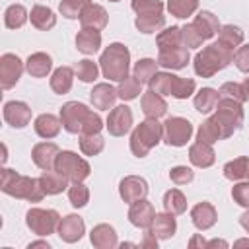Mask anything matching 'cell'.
<instances>
[{
	"mask_svg": "<svg viewBox=\"0 0 249 249\" xmlns=\"http://www.w3.org/2000/svg\"><path fill=\"white\" fill-rule=\"evenodd\" d=\"M198 8V0H167V10L173 18H189L196 12Z\"/></svg>",
	"mask_w": 249,
	"mask_h": 249,
	"instance_id": "cell-44",
	"label": "cell"
},
{
	"mask_svg": "<svg viewBox=\"0 0 249 249\" xmlns=\"http://www.w3.org/2000/svg\"><path fill=\"white\" fill-rule=\"evenodd\" d=\"M25 224L35 235L47 237L58 230L60 214L53 208H29L25 212Z\"/></svg>",
	"mask_w": 249,
	"mask_h": 249,
	"instance_id": "cell-9",
	"label": "cell"
},
{
	"mask_svg": "<svg viewBox=\"0 0 249 249\" xmlns=\"http://www.w3.org/2000/svg\"><path fill=\"white\" fill-rule=\"evenodd\" d=\"M218 101H220V93H218V89H214V88H200L198 93H196L195 99H193L195 109H196L198 113H202V115L214 111L216 105H218Z\"/></svg>",
	"mask_w": 249,
	"mask_h": 249,
	"instance_id": "cell-35",
	"label": "cell"
},
{
	"mask_svg": "<svg viewBox=\"0 0 249 249\" xmlns=\"http://www.w3.org/2000/svg\"><path fill=\"white\" fill-rule=\"evenodd\" d=\"M233 245H235V247H243V245H245V247H249V239H237Z\"/></svg>",
	"mask_w": 249,
	"mask_h": 249,
	"instance_id": "cell-60",
	"label": "cell"
},
{
	"mask_svg": "<svg viewBox=\"0 0 249 249\" xmlns=\"http://www.w3.org/2000/svg\"><path fill=\"white\" fill-rule=\"evenodd\" d=\"M130 8L136 12V16L160 14V12H163V2L161 0H132Z\"/></svg>",
	"mask_w": 249,
	"mask_h": 249,
	"instance_id": "cell-48",
	"label": "cell"
},
{
	"mask_svg": "<svg viewBox=\"0 0 249 249\" xmlns=\"http://www.w3.org/2000/svg\"><path fill=\"white\" fill-rule=\"evenodd\" d=\"M189 160L195 167H200V169H206L210 165H214L216 161V154H214V148L212 144H206L202 140H196L195 144H191L189 148Z\"/></svg>",
	"mask_w": 249,
	"mask_h": 249,
	"instance_id": "cell-21",
	"label": "cell"
},
{
	"mask_svg": "<svg viewBox=\"0 0 249 249\" xmlns=\"http://www.w3.org/2000/svg\"><path fill=\"white\" fill-rule=\"evenodd\" d=\"M134 25H136V29L140 33H156V31H161L165 27V16H163V12L136 16Z\"/></svg>",
	"mask_w": 249,
	"mask_h": 249,
	"instance_id": "cell-36",
	"label": "cell"
},
{
	"mask_svg": "<svg viewBox=\"0 0 249 249\" xmlns=\"http://www.w3.org/2000/svg\"><path fill=\"white\" fill-rule=\"evenodd\" d=\"M156 45H158V51H169V49H175V47H185L181 27L171 25V27H165L163 31H160L156 35Z\"/></svg>",
	"mask_w": 249,
	"mask_h": 249,
	"instance_id": "cell-34",
	"label": "cell"
},
{
	"mask_svg": "<svg viewBox=\"0 0 249 249\" xmlns=\"http://www.w3.org/2000/svg\"><path fill=\"white\" fill-rule=\"evenodd\" d=\"M161 124H163V136H161V140L167 146L181 148L193 136V124H191L189 119H183V117H167L165 123H161Z\"/></svg>",
	"mask_w": 249,
	"mask_h": 249,
	"instance_id": "cell-10",
	"label": "cell"
},
{
	"mask_svg": "<svg viewBox=\"0 0 249 249\" xmlns=\"http://www.w3.org/2000/svg\"><path fill=\"white\" fill-rule=\"evenodd\" d=\"M158 239H169L177 231V220L171 212H156L152 226L148 228Z\"/></svg>",
	"mask_w": 249,
	"mask_h": 249,
	"instance_id": "cell-22",
	"label": "cell"
},
{
	"mask_svg": "<svg viewBox=\"0 0 249 249\" xmlns=\"http://www.w3.org/2000/svg\"><path fill=\"white\" fill-rule=\"evenodd\" d=\"M109 2H119V0H109Z\"/></svg>",
	"mask_w": 249,
	"mask_h": 249,
	"instance_id": "cell-61",
	"label": "cell"
},
{
	"mask_svg": "<svg viewBox=\"0 0 249 249\" xmlns=\"http://www.w3.org/2000/svg\"><path fill=\"white\" fill-rule=\"evenodd\" d=\"M193 25L196 27V31L200 33V37H202L204 41L212 39V37L220 31V27H222L220 21H218V18H216L212 12H208V10H200V12L195 16Z\"/></svg>",
	"mask_w": 249,
	"mask_h": 249,
	"instance_id": "cell-26",
	"label": "cell"
},
{
	"mask_svg": "<svg viewBox=\"0 0 249 249\" xmlns=\"http://www.w3.org/2000/svg\"><path fill=\"white\" fill-rule=\"evenodd\" d=\"M60 126H62L60 117H54V115H51V113L39 115V117L35 119V123H33V128H35L37 136H41V138H45V140L54 138V136L60 132Z\"/></svg>",
	"mask_w": 249,
	"mask_h": 249,
	"instance_id": "cell-30",
	"label": "cell"
},
{
	"mask_svg": "<svg viewBox=\"0 0 249 249\" xmlns=\"http://www.w3.org/2000/svg\"><path fill=\"white\" fill-rule=\"evenodd\" d=\"M191 220H193V224H195L196 230L204 231V230H210L216 224L218 212H216V208H214L212 202L202 200V202H198V204H195L191 208Z\"/></svg>",
	"mask_w": 249,
	"mask_h": 249,
	"instance_id": "cell-19",
	"label": "cell"
},
{
	"mask_svg": "<svg viewBox=\"0 0 249 249\" xmlns=\"http://www.w3.org/2000/svg\"><path fill=\"white\" fill-rule=\"evenodd\" d=\"M140 247H148V249H158V237L148 230L144 233V239L140 241Z\"/></svg>",
	"mask_w": 249,
	"mask_h": 249,
	"instance_id": "cell-54",
	"label": "cell"
},
{
	"mask_svg": "<svg viewBox=\"0 0 249 249\" xmlns=\"http://www.w3.org/2000/svg\"><path fill=\"white\" fill-rule=\"evenodd\" d=\"M53 68V58L47 53H33L27 56L25 60V70L29 72V76L33 78H45Z\"/></svg>",
	"mask_w": 249,
	"mask_h": 249,
	"instance_id": "cell-31",
	"label": "cell"
},
{
	"mask_svg": "<svg viewBox=\"0 0 249 249\" xmlns=\"http://www.w3.org/2000/svg\"><path fill=\"white\" fill-rule=\"evenodd\" d=\"M23 62L19 60L18 54H12V53H6L0 56V86L2 89H10L14 88L21 74H23Z\"/></svg>",
	"mask_w": 249,
	"mask_h": 249,
	"instance_id": "cell-11",
	"label": "cell"
},
{
	"mask_svg": "<svg viewBox=\"0 0 249 249\" xmlns=\"http://www.w3.org/2000/svg\"><path fill=\"white\" fill-rule=\"evenodd\" d=\"M56 233H58V237L64 243H76V241H80L84 237V233H86L84 218H80L78 214H68V216L60 218V224H58Z\"/></svg>",
	"mask_w": 249,
	"mask_h": 249,
	"instance_id": "cell-14",
	"label": "cell"
},
{
	"mask_svg": "<svg viewBox=\"0 0 249 249\" xmlns=\"http://www.w3.org/2000/svg\"><path fill=\"white\" fill-rule=\"evenodd\" d=\"M88 4H91V0H62L58 4V10L66 19H80Z\"/></svg>",
	"mask_w": 249,
	"mask_h": 249,
	"instance_id": "cell-47",
	"label": "cell"
},
{
	"mask_svg": "<svg viewBox=\"0 0 249 249\" xmlns=\"http://www.w3.org/2000/svg\"><path fill=\"white\" fill-rule=\"evenodd\" d=\"M89 241L97 249H113V247L119 245L117 231L109 224H97V226H93V230L89 231Z\"/></svg>",
	"mask_w": 249,
	"mask_h": 249,
	"instance_id": "cell-23",
	"label": "cell"
},
{
	"mask_svg": "<svg viewBox=\"0 0 249 249\" xmlns=\"http://www.w3.org/2000/svg\"><path fill=\"white\" fill-rule=\"evenodd\" d=\"M99 68L109 82H121L130 72V51L123 43H111L99 56Z\"/></svg>",
	"mask_w": 249,
	"mask_h": 249,
	"instance_id": "cell-4",
	"label": "cell"
},
{
	"mask_svg": "<svg viewBox=\"0 0 249 249\" xmlns=\"http://www.w3.org/2000/svg\"><path fill=\"white\" fill-rule=\"evenodd\" d=\"M101 47V33L97 29L82 27L76 35V49L84 54H93Z\"/></svg>",
	"mask_w": 249,
	"mask_h": 249,
	"instance_id": "cell-28",
	"label": "cell"
},
{
	"mask_svg": "<svg viewBox=\"0 0 249 249\" xmlns=\"http://www.w3.org/2000/svg\"><path fill=\"white\" fill-rule=\"evenodd\" d=\"M140 107H142V113L146 117H152V119H160L167 113V103H165L163 95L156 93L154 89H148L142 93Z\"/></svg>",
	"mask_w": 249,
	"mask_h": 249,
	"instance_id": "cell-24",
	"label": "cell"
},
{
	"mask_svg": "<svg viewBox=\"0 0 249 249\" xmlns=\"http://www.w3.org/2000/svg\"><path fill=\"white\" fill-rule=\"evenodd\" d=\"M163 208L165 212H171L173 216H179L187 210V198L179 189H169L163 195Z\"/></svg>",
	"mask_w": 249,
	"mask_h": 249,
	"instance_id": "cell-38",
	"label": "cell"
},
{
	"mask_svg": "<svg viewBox=\"0 0 249 249\" xmlns=\"http://www.w3.org/2000/svg\"><path fill=\"white\" fill-rule=\"evenodd\" d=\"M35 247H43V249H51V245H49V241H31V243L27 245V249H35Z\"/></svg>",
	"mask_w": 249,
	"mask_h": 249,
	"instance_id": "cell-58",
	"label": "cell"
},
{
	"mask_svg": "<svg viewBox=\"0 0 249 249\" xmlns=\"http://www.w3.org/2000/svg\"><path fill=\"white\" fill-rule=\"evenodd\" d=\"M54 169L60 171L62 175H66L72 183L84 181V179H88L89 173H91L89 163H88L84 158H80L76 152H70V150L58 152L56 161H54Z\"/></svg>",
	"mask_w": 249,
	"mask_h": 249,
	"instance_id": "cell-8",
	"label": "cell"
},
{
	"mask_svg": "<svg viewBox=\"0 0 249 249\" xmlns=\"http://www.w3.org/2000/svg\"><path fill=\"white\" fill-rule=\"evenodd\" d=\"M39 181H41V185H43V191L47 193V195H60L62 191H66L70 185V179L66 177V175H62L60 171H56V169H47V171H43L41 173V177H39Z\"/></svg>",
	"mask_w": 249,
	"mask_h": 249,
	"instance_id": "cell-27",
	"label": "cell"
},
{
	"mask_svg": "<svg viewBox=\"0 0 249 249\" xmlns=\"http://www.w3.org/2000/svg\"><path fill=\"white\" fill-rule=\"evenodd\" d=\"M224 177L230 181H249V158L239 156L224 165Z\"/></svg>",
	"mask_w": 249,
	"mask_h": 249,
	"instance_id": "cell-33",
	"label": "cell"
},
{
	"mask_svg": "<svg viewBox=\"0 0 249 249\" xmlns=\"http://www.w3.org/2000/svg\"><path fill=\"white\" fill-rule=\"evenodd\" d=\"M74 72H76L78 80H82V82H86V84H88V82L97 80V76H99V66H97L93 60L84 58V60H78V62H76Z\"/></svg>",
	"mask_w": 249,
	"mask_h": 249,
	"instance_id": "cell-46",
	"label": "cell"
},
{
	"mask_svg": "<svg viewBox=\"0 0 249 249\" xmlns=\"http://www.w3.org/2000/svg\"><path fill=\"white\" fill-rule=\"evenodd\" d=\"M58 146L54 142H39L33 146L31 150V160L33 163L47 171V169H54V161H56V156H58Z\"/></svg>",
	"mask_w": 249,
	"mask_h": 249,
	"instance_id": "cell-18",
	"label": "cell"
},
{
	"mask_svg": "<svg viewBox=\"0 0 249 249\" xmlns=\"http://www.w3.org/2000/svg\"><path fill=\"white\" fill-rule=\"evenodd\" d=\"M196 140H202L206 144H216L218 140H224L222 136V128L220 124L214 121V117H208L206 121H202V124L196 130Z\"/></svg>",
	"mask_w": 249,
	"mask_h": 249,
	"instance_id": "cell-37",
	"label": "cell"
},
{
	"mask_svg": "<svg viewBox=\"0 0 249 249\" xmlns=\"http://www.w3.org/2000/svg\"><path fill=\"white\" fill-rule=\"evenodd\" d=\"M212 247H228V241L224 239H212L206 243V249H212Z\"/></svg>",
	"mask_w": 249,
	"mask_h": 249,
	"instance_id": "cell-57",
	"label": "cell"
},
{
	"mask_svg": "<svg viewBox=\"0 0 249 249\" xmlns=\"http://www.w3.org/2000/svg\"><path fill=\"white\" fill-rule=\"evenodd\" d=\"M117 97H119V91H117V88H113L109 82L95 84L93 89L89 91L91 105H93L95 109H99V111H109V109H113Z\"/></svg>",
	"mask_w": 249,
	"mask_h": 249,
	"instance_id": "cell-17",
	"label": "cell"
},
{
	"mask_svg": "<svg viewBox=\"0 0 249 249\" xmlns=\"http://www.w3.org/2000/svg\"><path fill=\"white\" fill-rule=\"evenodd\" d=\"M105 148V140L99 132L93 134H80V150L84 156H97Z\"/></svg>",
	"mask_w": 249,
	"mask_h": 249,
	"instance_id": "cell-41",
	"label": "cell"
},
{
	"mask_svg": "<svg viewBox=\"0 0 249 249\" xmlns=\"http://www.w3.org/2000/svg\"><path fill=\"white\" fill-rule=\"evenodd\" d=\"M233 64L237 66L239 72L249 74V43L235 49V53H233Z\"/></svg>",
	"mask_w": 249,
	"mask_h": 249,
	"instance_id": "cell-53",
	"label": "cell"
},
{
	"mask_svg": "<svg viewBox=\"0 0 249 249\" xmlns=\"http://www.w3.org/2000/svg\"><path fill=\"white\" fill-rule=\"evenodd\" d=\"M161 136H163V124L158 119L146 117V121L136 124L130 132V152L136 158H146L150 150L161 142Z\"/></svg>",
	"mask_w": 249,
	"mask_h": 249,
	"instance_id": "cell-5",
	"label": "cell"
},
{
	"mask_svg": "<svg viewBox=\"0 0 249 249\" xmlns=\"http://www.w3.org/2000/svg\"><path fill=\"white\" fill-rule=\"evenodd\" d=\"M29 19H31V25L39 31H49L56 25V16L54 12L49 8V6H43V4H35L31 8V14H29Z\"/></svg>",
	"mask_w": 249,
	"mask_h": 249,
	"instance_id": "cell-29",
	"label": "cell"
},
{
	"mask_svg": "<svg viewBox=\"0 0 249 249\" xmlns=\"http://www.w3.org/2000/svg\"><path fill=\"white\" fill-rule=\"evenodd\" d=\"M212 117H214V121L220 124L222 136H224V140H226V138H230L237 128H241V124H243V119H245L243 103H241V101H235V99L220 97V101H218V105H216V113H214Z\"/></svg>",
	"mask_w": 249,
	"mask_h": 249,
	"instance_id": "cell-7",
	"label": "cell"
},
{
	"mask_svg": "<svg viewBox=\"0 0 249 249\" xmlns=\"http://www.w3.org/2000/svg\"><path fill=\"white\" fill-rule=\"evenodd\" d=\"M148 191H150L148 181L140 175H126L119 183V195L126 204H132L140 198H146Z\"/></svg>",
	"mask_w": 249,
	"mask_h": 249,
	"instance_id": "cell-13",
	"label": "cell"
},
{
	"mask_svg": "<svg viewBox=\"0 0 249 249\" xmlns=\"http://www.w3.org/2000/svg\"><path fill=\"white\" fill-rule=\"evenodd\" d=\"M27 18H29V14H27L25 6H21V4H12V6H8L6 12H4V25H6L8 29H19V27L27 21Z\"/></svg>",
	"mask_w": 249,
	"mask_h": 249,
	"instance_id": "cell-39",
	"label": "cell"
},
{
	"mask_svg": "<svg viewBox=\"0 0 249 249\" xmlns=\"http://www.w3.org/2000/svg\"><path fill=\"white\" fill-rule=\"evenodd\" d=\"M74 76H76L74 68H70V66H58V68L53 72V76H51V89H53L54 93H58V95L68 93V91L72 89Z\"/></svg>",
	"mask_w": 249,
	"mask_h": 249,
	"instance_id": "cell-32",
	"label": "cell"
},
{
	"mask_svg": "<svg viewBox=\"0 0 249 249\" xmlns=\"http://www.w3.org/2000/svg\"><path fill=\"white\" fill-rule=\"evenodd\" d=\"M239 224H241V228H243V230L249 233V208H247V210H245V212L239 216Z\"/></svg>",
	"mask_w": 249,
	"mask_h": 249,
	"instance_id": "cell-56",
	"label": "cell"
},
{
	"mask_svg": "<svg viewBox=\"0 0 249 249\" xmlns=\"http://www.w3.org/2000/svg\"><path fill=\"white\" fill-rule=\"evenodd\" d=\"M169 179L175 185H187V183H191L195 179V171L191 167H187V165H175L169 171Z\"/></svg>",
	"mask_w": 249,
	"mask_h": 249,
	"instance_id": "cell-52",
	"label": "cell"
},
{
	"mask_svg": "<svg viewBox=\"0 0 249 249\" xmlns=\"http://www.w3.org/2000/svg\"><path fill=\"white\" fill-rule=\"evenodd\" d=\"M68 200L74 208H84L89 202V189L84 185V181L72 183L68 187Z\"/></svg>",
	"mask_w": 249,
	"mask_h": 249,
	"instance_id": "cell-45",
	"label": "cell"
},
{
	"mask_svg": "<svg viewBox=\"0 0 249 249\" xmlns=\"http://www.w3.org/2000/svg\"><path fill=\"white\" fill-rule=\"evenodd\" d=\"M150 89H154L160 95H171L175 99H187L195 93L196 84L193 78H181L171 72H156V76L150 80Z\"/></svg>",
	"mask_w": 249,
	"mask_h": 249,
	"instance_id": "cell-6",
	"label": "cell"
},
{
	"mask_svg": "<svg viewBox=\"0 0 249 249\" xmlns=\"http://www.w3.org/2000/svg\"><path fill=\"white\" fill-rule=\"evenodd\" d=\"M231 198L243 208H249V181H235L231 187Z\"/></svg>",
	"mask_w": 249,
	"mask_h": 249,
	"instance_id": "cell-51",
	"label": "cell"
},
{
	"mask_svg": "<svg viewBox=\"0 0 249 249\" xmlns=\"http://www.w3.org/2000/svg\"><path fill=\"white\" fill-rule=\"evenodd\" d=\"M107 21H109V16H107L105 8L99 4H93V2L88 4L80 16L82 27H89V29H97V31H101L107 25Z\"/></svg>",
	"mask_w": 249,
	"mask_h": 249,
	"instance_id": "cell-25",
	"label": "cell"
},
{
	"mask_svg": "<svg viewBox=\"0 0 249 249\" xmlns=\"http://www.w3.org/2000/svg\"><path fill=\"white\" fill-rule=\"evenodd\" d=\"M243 37H245V33L241 31V27L231 25V23L222 25L220 31H218V41L224 43V45H228L230 49H237L243 43Z\"/></svg>",
	"mask_w": 249,
	"mask_h": 249,
	"instance_id": "cell-40",
	"label": "cell"
},
{
	"mask_svg": "<svg viewBox=\"0 0 249 249\" xmlns=\"http://www.w3.org/2000/svg\"><path fill=\"white\" fill-rule=\"evenodd\" d=\"M4 121L14 128H23L31 123V107L25 101H8L4 103Z\"/></svg>",
	"mask_w": 249,
	"mask_h": 249,
	"instance_id": "cell-15",
	"label": "cell"
},
{
	"mask_svg": "<svg viewBox=\"0 0 249 249\" xmlns=\"http://www.w3.org/2000/svg\"><path fill=\"white\" fill-rule=\"evenodd\" d=\"M117 91H119V97L123 101H132L142 93V84H140V80L136 76H126L124 80L119 82Z\"/></svg>",
	"mask_w": 249,
	"mask_h": 249,
	"instance_id": "cell-43",
	"label": "cell"
},
{
	"mask_svg": "<svg viewBox=\"0 0 249 249\" xmlns=\"http://www.w3.org/2000/svg\"><path fill=\"white\" fill-rule=\"evenodd\" d=\"M181 35H183V45H185L187 49H198V47L204 43V39L200 37V33H198L196 27L193 25V21H191V23H185V25L181 27Z\"/></svg>",
	"mask_w": 249,
	"mask_h": 249,
	"instance_id": "cell-49",
	"label": "cell"
},
{
	"mask_svg": "<svg viewBox=\"0 0 249 249\" xmlns=\"http://www.w3.org/2000/svg\"><path fill=\"white\" fill-rule=\"evenodd\" d=\"M218 93H220V97H226V99H235V101H247L245 99V93H243V86L241 84H237V82H226V84H222L220 86V89H218Z\"/></svg>",
	"mask_w": 249,
	"mask_h": 249,
	"instance_id": "cell-50",
	"label": "cell"
},
{
	"mask_svg": "<svg viewBox=\"0 0 249 249\" xmlns=\"http://www.w3.org/2000/svg\"><path fill=\"white\" fill-rule=\"evenodd\" d=\"M241 86H243V93H245V99H249V78H245Z\"/></svg>",
	"mask_w": 249,
	"mask_h": 249,
	"instance_id": "cell-59",
	"label": "cell"
},
{
	"mask_svg": "<svg viewBox=\"0 0 249 249\" xmlns=\"http://www.w3.org/2000/svg\"><path fill=\"white\" fill-rule=\"evenodd\" d=\"M105 128L109 130L111 136H124L132 128V111L128 105H117L109 111Z\"/></svg>",
	"mask_w": 249,
	"mask_h": 249,
	"instance_id": "cell-12",
	"label": "cell"
},
{
	"mask_svg": "<svg viewBox=\"0 0 249 249\" xmlns=\"http://www.w3.org/2000/svg\"><path fill=\"white\" fill-rule=\"evenodd\" d=\"M154 216H156V210H154L152 202L146 200V198H140V200L132 202L130 208H128V222H130L134 228L148 230V228L152 226Z\"/></svg>",
	"mask_w": 249,
	"mask_h": 249,
	"instance_id": "cell-16",
	"label": "cell"
},
{
	"mask_svg": "<svg viewBox=\"0 0 249 249\" xmlns=\"http://www.w3.org/2000/svg\"><path fill=\"white\" fill-rule=\"evenodd\" d=\"M158 60H154V58H140L136 64H134V68H132V76H136L138 80H140V84H150V80L156 76V72H158Z\"/></svg>",
	"mask_w": 249,
	"mask_h": 249,
	"instance_id": "cell-42",
	"label": "cell"
},
{
	"mask_svg": "<svg viewBox=\"0 0 249 249\" xmlns=\"http://www.w3.org/2000/svg\"><path fill=\"white\" fill-rule=\"evenodd\" d=\"M230 62H233V49H230L228 45L214 41L210 45H206L202 51H198L195 54V72L200 78H212L214 74H218L220 70H224Z\"/></svg>",
	"mask_w": 249,
	"mask_h": 249,
	"instance_id": "cell-3",
	"label": "cell"
},
{
	"mask_svg": "<svg viewBox=\"0 0 249 249\" xmlns=\"http://www.w3.org/2000/svg\"><path fill=\"white\" fill-rule=\"evenodd\" d=\"M206 243H208V241H204L200 235H193V237H191V241H189V247H193V249H195V247L206 249Z\"/></svg>",
	"mask_w": 249,
	"mask_h": 249,
	"instance_id": "cell-55",
	"label": "cell"
},
{
	"mask_svg": "<svg viewBox=\"0 0 249 249\" xmlns=\"http://www.w3.org/2000/svg\"><path fill=\"white\" fill-rule=\"evenodd\" d=\"M191 54L187 47H175L169 51H160L158 54V64L167 68V70H181L189 64Z\"/></svg>",
	"mask_w": 249,
	"mask_h": 249,
	"instance_id": "cell-20",
	"label": "cell"
},
{
	"mask_svg": "<svg viewBox=\"0 0 249 249\" xmlns=\"http://www.w3.org/2000/svg\"><path fill=\"white\" fill-rule=\"evenodd\" d=\"M0 189H2V193L10 195V196L21 198L27 202H41L43 196L47 195L43 191V185L39 179L19 175L18 171H14L10 167H2V171H0Z\"/></svg>",
	"mask_w": 249,
	"mask_h": 249,
	"instance_id": "cell-2",
	"label": "cell"
},
{
	"mask_svg": "<svg viewBox=\"0 0 249 249\" xmlns=\"http://www.w3.org/2000/svg\"><path fill=\"white\" fill-rule=\"evenodd\" d=\"M60 123L70 134H93L103 128L101 117L80 101H66L60 107Z\"/></svg>",
	"mask_w": 249,
	"mask_h": 249,
	"instance_id": "cell-1",
	"label": "cell"
}]
</instances>
